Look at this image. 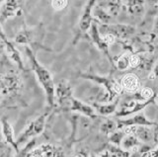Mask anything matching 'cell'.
I'll return each mask as SVG.
<instances>
[{
  "label": "cell",
  "mask_w": 158,
  "mask_h": 157,
  "mask_svg": "<svg viewBox=\"0 0 158 157\" xmlns=\"http://www.w3.org/2000/svg\"><path fill=\"white\" fill-rule=\"evenodd\" d=\"M25 52H26V55L29 58L32 70L34 71L39 83L41 84L44 93H46L47 102L48 106L53 107L56 105V85H54L52 75L48 70V68L44 67L38 60L36 55H35L34 51L31 48L26 47L25 48Z\"/></svg>",
  "instance_id": "6da1fadb"
},
{
  "label": "cell",
  "mask_w": 158,
  "mask_h": 157,
  "mask_svg": "<svg viewBox=\"0 0 158 157\" xmlns=\"http://www.w3.org/2000/svg\"><path fill=\"white\" fill-rule=\"evenodd\" d=\"M80 76L84 78V79L91 80L93 82L97 83V84L103 86L105 95H104L101 103L113 102V100L115 99L117 96L122 94L123 91L121 83H118L112 77L101 76L97 74H92V73H81Z\"/></svg>",
  "instance_id": "7a4b0ae2"
},
{
  "label": "cell",
  "mask_w": 158,
  "mask_h": 157,
  "mask_svg": "<svg viewBox=\"0 0 158 157\" xmlns=\"http://www.w3.org/2000/svg\"><path fill=\"white\" fill-rule=\"evenodd\" d=\"M23 83L19 73L15 70H8L0 74V94L1 96L16 97L22 89Z\"/></svg>",
  "instance_id": "3957f363"
},
{
  "label": "cell",
  "mask_w": 158,
  "mask_h": 157,
  "mask_svg": "<svg viewBox=\"0 0 158 157\" xmlns=\"http://www.w3.org/2000/svg\"><path fill=\"white\" fill-rule=\"evenodd\" d=\"M48 117V112L44 113L43 115L39 116L38 118H36V119L30 122L26 126V129L23 130L22 134H20V135L18 136L17 138L18 146L26 143L31 138H34V137L42 134L44 130V127H46Z\"/></svg>",
  "instance_id": "277c9868"
},
{
  "label": "cell",
  "mask_w": 158,
  "mask_h": 157,
  "mask_svg": "<svg viewBox=\"0 0 158 157\" xmlns=\"http://www.w3.org/2000/svg\"><path fill=\"white\" fill-rule=\"evenodd\" d=\"M98 27L101 34H111L117 40H127L136 31L135 27L127 24H99Z\"/></svg>",
  "instance_id": "5b68a950"
},
{
  "label": "cell",
  "mask_w": 158,
  "mask_h": 157,
  "mask_svg": "<svg viewBox=\"0 0 158 157\" xmlns=\"http://www.w3.org/2000/svg\"><path fill=\"white\" fill-rule=\"evenodd\" d=\"M73 98L72 87L69 82L62 80L56 86V103L61 108H69Z\"/></svg>",
  "instance_id": "8992f818"
},
{
  "label": "cell",
  "mask_w": 158,
  "mask_h": 157,
  "mask_svg": "<svg viewBox=\"0 0 158 157\" xmlns=\"http://www.w3.org/2000/svg\"><path fill=\"white\" fill-rule=\"evenodd\" d=\"M155 98H152V99L146 100V101H137V100H132L130 102H126L125 104L123 105L122 109L116 113V116L118 118H123V117H127L133 114H137V113L141 112L144 108L147 106H149L151 103L155 102Z\"/></svg>",
  "instance_id": "52a82bcc"
},
{
  "label": "cell",
  "mask_w": 158,
  "mask_h": 157,
  "mask_svg": "<svg viewBox=\"0 0 158 157\" xmlns=\"http://www.w3.org/2000/svg\"><path fill=\"white\" fill-rule=\"evenodd\" d=\"M97 0H87L86 4L83 7L82 14L78 22L79 31L82 34L89 32L93 24V10L96 6Z\"/></svg>",
  "instance_id": "ba28073f"
},
{
  "label": "cell",
  "mask_w": 158,
  "mask_h": 157,
  "mask_svg": "<svg viewBox=\"0 0 158 157\" xmlns=\"http://www.w3.org/2000/svg\"><path fill=\"white\" fill-rule=\"evenodd\" d=\"M22 5L20 0H5L0 9V24H4L7 20L15 16L21 15Z\"/></svg>",
  "instance_id": "9c48e42d"
},
{
  "label": "cell",
  "mask_w": 158,
  "mask_h": 157,
  "mask_svg": "<svg viewBox=\"0 0 158 157\" xmlns=\"http://www.w3.org/2000/svg\"><path fill=\"white\" fill-rule=\"evenodd\" d=\"M123 131H125L126 134L135 135L139 139V141L144 142V143H149V142L154 141V131L150 129V126H131L125 127Z\"/></svg>",
  "instance_id": "30bf717a"
},
{
  "label": "cell",
  "mask_w": 158,
  "mask_h": 157,
  "mask_svg": "<svg viewBox=\"0 0 158 157\" xmlns=\"http://www.w3.org/2000/svg\"><path fill=\"white\" fill-rule=\"evenodd\" d=\"M89 35H90V38L92 40V43L95 45L98 50H100L101 52H103L105 55L107 56L108 60H110V62L112 64H114V61H113V58L110 56V52H109V47L107 43L104 42L103 38H102V34L99 31V27H98V24L96 23H93L92 26L89 30Z\"/></svg>",
  "instance_id": "8fae6325"
},
{
  "label": "cell",
  "mask_w": 158,
  "mask_h": 157,
  "mask_svg": "<svg viewBox=\"0 0 158 157\" xmlns=\"http://www.w3.org/2000/svg\"><path fill=\"white\" fill-rule=\"evenodd\" d=\"M118 129H123V127L127 126H156L154 122H151L147 119L144 114L142 113H137V114L131 116V118L126 120H118L117 122Z\"/></svg>",
  "instance_id": "7c38bea8"
},
{
  "label": "cell",
  "mask_w": 158,
  "mask_h": 157,
  "mask_svg": "<svg viewBox=\"0 0 158 157\" xmlns=\"http://www.w3.org/2000/svg\"><path fill=\"white\" fill-rule=\"evenodd\" d=\"M38 35L33 29H23L19 31L14 38V42L18 45L25 46H41V43L38 42Z\"/></svg>",
  "instance_id": "4fadbf2b"
},
{
  "label": "cell",
  "mask_w": 158,
  "mask_h": 157,
  "mask_svg": "<svg viewBox=\"0 0 158 157\" xmlns=\"http://www.w3.org/2000/svg\"><path fill=\"white\" fill-rule=\"evenodd\" d=\"M69 110L72 111V112L79 113V114L83 115L84 117L89 118V119H92V120L96 119V118L98 117V114L91 105H88V104H86V103L78 100L74 97L71 100Z\"/></svg>",
  "instance_id": "5bb4252c"
},
{
  "label": "cell",
  "mask_w": 158,
  "mask_h": 157,
  "mask_svg": "<svg viewBox=\"0 0 158 157\" xmlns=\"http://www.w3.org/2000/svg\"><path fill=\"white\" fill-rule=\"evenodd\" d=\"M1 130H2V134H3L5 141H6L15 151L18 152L19 146L17 144V139L15 138L13 126L7 120V118H2L1 119Z\"/></svg>",
  "instance_id": "9a60e30c"
},
{
  "label": "cell",
  "mask_w": 158,
  "mask_h": 157,
  "mask_svg": "<svg viewBox=\"0 0 158 157\" xmlns=\"http://www.w3.org/2000/svg\"><path fill=\"white\" fill-rule=\"evenodd\" d=\"M5 52H6L7 56L15 64L18 66L19 69L25 70V65L22 60L21 53L18 51V48L14 46V43L12 42H10L9 40L5 41Z\"/></svg>",
  "instance_id": "2e32d148"
},
{
  "label": "cell",
  "mask_w": 158,
  "mask_h": 157,
  "mask_svg": "<svg viewBox=\"0 0 158 157\" xmlns=\"http://www.w3.org/2000/svg\"><path fill=\"white\" fill-rule=\"evenodd\" d=\"M121 85L123 90L127 92H135L140 87V80L135 73H127L121 79Z\"/></svg>",
  "instance_id": "e0dca14e"
},
{
  "label": "cell",
  "mask_w": 158,
  "mask_h": 157,
  "mask_svg": "<svg viewBox=\"0 0 158 157\" xmlns=\"http://www.w3.org/2000/svg\"><path fill=\"white\" fill-rule=\"evenodd\" d=\"M56 146L51 143H44L30 150L26 157H53Z\"/></svg>",
  "instance_id": "ac0fdd59"
},
{
  "label": "cell",
  "mask_w": 158,
  "mask_h": 157,
  "mask_svg": "<svg viewBox=\"0 0 158 157\" xmlns=\"http://www.w3.org/2000/svg\"><path fill=\"white\" fill-rule=\"evenodd\" d=\"M127 11L131 16L142 17L144 14V0H127L126 2Z\"/></svg>",
  "instance_id": "d6986e66"
},
{
  "label": "cell",
  "mask_w": 158,
  "mask_h": 157,
  "mask_svg": "<svg viewBox=\"0 0 158 157\" xmlns=\"http://www.w3.org/2000/svg\"><path fill=\"white\" fill-rule=\"evenodd\" d=\"M91 106L94 108V110L96 111L98 115H102V116H110L114 114L117 111V107H118V100L116 102H112L110 104H99L96 102H92Z\"/></svg>",
  "instance_id": "ffe728a7"
},
{
  "label": "cell",
  "mask_w": 158,
  "mask_h": 157,
  "mask_svg": "<svg viewBox=\"0 0 158 157\" xmlns=\"http://www.w3.org/2000/svg\"><path fill=\"white\" fill-rule=\"evenodd\" d=\"M140 145V141L137 138L135 135L133 134H127L121 143V147L125 150H135V148L137 149V147Z\"/></svg>",
  "instance_id": "44dd1931"
},
{
  "label": "cell",
  "mask_w": 158,
  "mask_h": 157,
  "mask_svg": "<svg viewBox=\"0 0 158 157\" xmlns=\"http://www.w3.org/2000/svg\"><path fill=\"white\" fill-rule=\"evenodd\" d=\"M93 16L95 17L100 24H109L112 20V16L101 6H95L93 10Z\"/></svg>",
  "instance_id": "7402d4cb"
},
{
  "label": "cell",
  "mask_w": 158,
  "mask_h": 157,
  "mask_svg": "<svg viewBox=\"0 0 158 157\" xmlns=\"http://www.w3.org/2000/svg\"><path fill=\"white\" fill-rule=\"evenodd\" d=\"M139 58L140 62L137 69L150 71L153 67V63H154V56L149 53H139Z\"/></svg>",
  "instance_id": "603a6c76"
},
{
  "label": "cell",
  "mask_w": 158,
  "mask_h": 157,
  "mask_svg": "<svg viewBox=\"0 0 158 157\" xmlns=\"http://www.w3.org/2000/svg\"><path fill=\"white\" fill-rule=\"evenodd\" d=\"M123 4V0H106L105 1V7L108 13L112 17H116L118 15L121 11Z\"/></svg>",
  "instance_id": "cb8c5ba5"
},
{
  "label": "cell",
  "mask_w": 158,
  "mask_h": 157,
  "mask_svg": "<svg viewBox=\"0 0 158 157\" xmlns=\"http://www.w3.org/2000/svg\"><path fill=\"white\" fill-rule=\"evenodd\" d=\"M131 53H123V55L120 56H118L115 58V66L117 69L118 70H127V68H130V57H131Z\"/></svg>",
  "instance_id": "d4e9b609"
},
{
  "label": "cell",
  "mask_w": 158,
  "mask_h": 157,
  "mask_svg": "<svg viewBox=\"0 0 158 157\" xmlns=\"http://www.w3.org/2000/svg\"><path fill=\"white\" fill-rule=\"evenodd\" d=\"M117 129H118L117 122H114L113 120H106V121H104L101 124V126H100L101 134H105V135L113 134V132L115 131Z\"/></svg>",
  "instance_id": "484cf974"
},
{
  "label": "cell",
  "mask_w": 158,
  "mask_h": 157,
  "mask_svg": "<svg viewBox=\"0 0 158 157\" xmlns=\"http://www.w3.org/2000/svg\"><path fill=\"white\" fill-rule=\"evenodd\" d=\"M125 134H126L123 130H118V131L115 130L113 134H110V136H109V141L116 146H121V143L123 139V137H125Z\"/></svg>",
  "instance_id": "4316f807"
},
{
  "label": "cell",
  "mask_w": 158,
  "mask_h": 157,
  "mask_svg": "<svg viewBox=\"0 0 158 157\" xmlns=\"http://www.w3.org/2000/svg\"><path fill=\"white\" fill-rule=\"evenodd\" d=\"M109 152L114 156V157H130L131 153L130 151L123 149L120 146H116V145H112L109 147Z\"/></svg>",
  "instance_id": "83f0119b"
},
{
  "label": "cell",
  "mask_w": 158,
  "mask_h": 157,
  "mask_svg": "<svg viewBox=\"0 0 158 157\" xmlns=\"http://www.w3.org/2000/svg\"><path fill=\"white\" fill-rule=\"evenodd\" d=\"M52 7L54 11H62L69 5V0H52Z\"/></svg>",
  "instance_id": "f1b7e54d"
},
{
  "label": "cell",
  "mask_w": 158,
  "mask_h": 157,
  "mask_svg": "<svg viewBox=\"0 0 158 157\" xmlns=\"http://www.w3.org/2000/svg\"><path fill=\"white\" fill-rule=\"evenodd\" d=\"M139 96H140V98L143 101H146V100H149V99H152V98H154L156 95H155L154 91H153L151 88L144 87V88H142V89L140 90Z\"/></svg>",
  "instance_id": "f546056e"
},
{
  "label": "cell",
  "mask_w": 158,
  "mask_h": 157,
  "mask_svg": "<svg viewBox=\"0 0 158 157\" xmlns=\"http://www.w3.org/2000/svg\"><path fill=\"white\" fill-rule=\"evenodd\" d=\"M148 78L151 79V80L155 79V78H157V79H158V62L154 66H153V69H152V71H150L149 75H148Z\"/></svg>",
  "instance_id": "4dcf8cb0"
},
{
  "label": "cell",
  "mask_w": 158,
  "mask_h": 157,
  "mask_svg": "<svg viewBox=\"0 0 158 157\" xmlns=\"http://www.w3.org/2000/svg\"><path fill=\"white\" fill-rule=\"evenodd\" d=\"M53 157H64V151L61 147H56Z\"/></svg>",
  "instance_id": "1f68e13d"
},
{
  "label": "cell",
  "mask_w": 158,
  "mask_h": 157,
  "mask_svg": "<svg viewBox=\"0 0 158 157\" xmlns=\"http://www.w3.org/2000/svg\"><path fill=\"white\" fill-rule=\"evenodd\" d=\"M4 52H5V43L0 39V60L2 58Z\"/></svg>",
  "instance_id": "d6a6232c"
},
{
  "label": "cell",
  "mask_w": 158,
  "mask_h": 157,
  "mask_svg": "<svg viewBox=\"0 0 158 157\" xmlns=\"http://www.w3.org/2000/svg\"><path fill=\"white\" fill-rule=\"evenodd\" d=\"M0 39L3 41V42H5V41H7L8 39H7V37H6V35L4 34V32H3V29H2V27H1V24H0Z\"/></svg>",
  "instance_id": "836d02e7"
},
{
  "label": "cell",
  "mask_w": 158,
  "mask_h": 157,
  "mask_svg": "<svg viewBox=\"0 0 158 157\" xmlns=\"http://www.w3.org/2000/svg\"><path fill=\"white\" fill-rule=\"evenodd\" d=\"M140 157H152V154H151V150H145L142 152V154Z\"/></svg>",
  "instance_id": "e575fe53"
},
{
  "label": "cell",
  "mask_w": 158,
  "mask_h": 157,
  "mask_svg": "<svg viewBox=\"0 0 158 157\" xmlns=\"http://www.w3.org/2000/svg\"><path fill=\"white\" fill-rule=\"evenodd\" d=\"M73 157H87V154H86V152H84V151H78Z\"/></svg>",
  "instance_id": "d590c367"
},
{
  "label": "cell",
  "mask_w": 158,
  "mask_h": 157,
  "mask_svg": "<svg viewBox=\"0 0 158 157\" xmlns=\"http://www.w3.org/2000/svg\"><path fill=\"white\" fill-rule=\"evenodd\" d=\"M153 31H154V33H158V17L156 18V20L154 22V27H153Z\"/></svg>",
  "instance_id": "8d00e7d4"
},
{
  "label": "cell",
  "mask_w": 158,
  "mask_h": 157,
  "mask_svg": "<svg viewBox=\"0 0 158 157\" xmlns=\"http://www.w3.org/2000/svg\"><path fill=\"white\" fill-rule=\"evenodd\" d=\"M151 154H152V157H158V146L155 149L151 150Z\"/></svg>",
  "instance_id": "74e56055"
},
{
  "label": "cell",
  "mask_w": 158,
  "mask_h": 157,
  "mask_svg": "<svg viewBox=\"0 0 158 157\" xmlns=\"http://www.w3.org/2000/svg\"><path fill=\"white\" fill-rule=\"evenodd\" d=\"M149 2L152 4L153 6L158 7V0H149Z\"/></svg>",
  "instance_id": "f35d334b"
},
{
  "label": "cell",
  "mask_w": 158,
  "mask_h": 157,
  "mask_svg": "<svg viewBox=\"0 0 158 157\" xmlns=\"http://www.w3.org/2000/svg\"><path fill=\"white\" fill-rule=\"evenodd\" d=\"M4 2H5V0H0V9H1V6L3 5Z\"/></svg>",
  "instance_id": "ab89813d"
},
{
  "label": "cell",
  "mask_w": 158,
  "mask_h": 157,
  "mask_svg": "<svg viewBox=\"0 0 158 157\" xmlns=\"http://www.w3.org/2000/svg\"><path fill=\"white\" fill-rule=\"evenodd\" d=\"M155 101L157 102V104H158V96H156V98H155Z\"/></svg>",
  "instance_id": "60d3db41"
},
{
  "label": "cell",
  "mask_w": 158,
  "mask_h": 157,
  "mask_svg": "<svg viewBox=\"0 0 158 157\" xmlns=\"http://www.w3.org/2000/svg\"><path fill=\"white\" fill-rule=\"evenodd\" d=\"M0 157H8V156H7V155H5V154H3V155H1Z\"/></svg>",
  "instance_id": "b9f144b4"
},
{
  "label": "cell",
  "mask_w": 158,
  "mask_h": 157,
  "mask_svg": "<svg viewBox=\"0 0 158 157\" xmlns=\"http://www.w3.org/2000/svg\"><path fill=\"white\" fill-rule=\"evenodd\" d=\"M90 157H98V156H96V155H91Z\"/></svg>",
  "instance_id": "7bdbcfd3"
},
{
  "label": "cell",
  "mask_w": 158,
  "mask_h": 157,
  "mask_svg": "<svg viewBox=\"0 0 158 157\" xmlns=\"http://www.w3.org/2000/svg\"><path fill=\"white\" fill-rule=\"evenodd\" d=\"M1 97H2V96H1V94H0V99H1Z\"/></svg>",
  "instance_id": "ee69618b"
}]
</instances>
